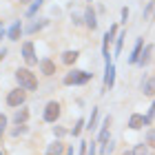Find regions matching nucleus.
Listing matches in <instances>:
<instances>
[{
    "instance_id": "1a4fd4ad",
    "label": "nucleus",
    "mask_w": 155,
    "mask_h": 155,
    "mask_svg": "<svg viewBox=\"0 0 155 155\" xmlns=\"http://www.w3.org/2000/svg\"><path fill=\"white\" fill-rule=\"evenodd\" d=\"M84 22H87V27H91V29H95L97 27V20H95V11L91 9H87V13H84Z\"/></svg>"
},
{
    "instance_id": "f8f14e48",
    "label": "nucleus",
    "mask_w": 155,
    "mask_h": 155,
    "mask_svg": "<svg viewBox=\"0 0 155 155\" xmlns=\"http://www.w3.org/2000/svg\"><path fill=\"white\" fill-rule=\"evenodd\" d=\"M109 124H111V117L104 120V124H102V131H100V144H107V140H109Z\"/></svg>"
},
{
    "instance_id": "9d476101",
    "label": "nucleus",
    "mask_w": 155,
    "mask_h": 155,
    "mask_svg": "<svg viewBox=\"0 0 155 155\" xmlns=\"http://www.w3.org/2000/svg\"><path fill=\"white\" fill-rule=\"evenodd\" d=\"M40 69H42V73H45V75H53L55 73V64L51 60H42L40 62Z\"/></svg>"
},
{
    "instance_id": "e433bc0d",
    "label": "nucleus",
    "mask_w": 155,
    "mask_h": 155,
    "mask_svg": "<svg viewBox=\"0 0 155 155\" xmlns=\"http://www.w3.org/2000/svg\"><path fill=\"white\" fill-rule=\"evenodd\" d=\"M0 155H2V153H0Z\"/></svg>"
},
{
    "instance_id": "f3484780",
    "label": "nucleus",
    "mask_w": 155,
    "mask_h": 155,
    "mask_svg": "<svg viewBox=\"0 0 155 155\" xmlns=\"http://www.w3.org/2000/svg\"><path fill=\"white\" fill-rule=\"evenodd\" d=\"M124 38H126V31H122V33H117V40H115V53H120V51H122Z\"/></svg>"
},
{
    "instance_id": "423d86ee",
    "label": "nucleus",
    "mask_w": 155,
    "mask_h": 155,
    "mask_svg": "<svg viewBox=\"0 0 155 155\" xmlns=\"http://www.w3.org/2000/svg\"><path fill=\"white\" fill-rule=\"evenodd\" d=\"M113 80H115V67H113V62H107V69H104V87L111 89L113 87Z\"/></svg>"
},
{
    "instance_id": "c9c22d12",
    "label": "nucleus",
    "mask_w": 155,
    "mask_h": 155,
    "mask_svg": "<svg viewBox=\"0 0 155 155\" xmlns=\"http://www.w3.org/2000/svg\"><path fill=\"white\" fill-rule=\"evenodd\" d=\"M0 38H2V36H0Z\"/></svg>"
},
{
    "instance_id": "393cba45",
    "label": "nucleus",
    "mask_w": 155,
    "mask_h": 155,
    "mask_svg": "<svg viewBox=\"0 0 155 155\" xmlns=\"http://www.w3.org/2000/svg\"><path fill=\"white\" fill-rule=\"evenodd\" d=\"M82 126H84V120H78V124L73 126V135H78V133L82 131Z\"/></svg>"
},
{
    "instance_id": "4be33fe9",
    "label": "nucleus",
    "mask_w": 155,
    "mask_h": 155,
    "mask_svg": "<svg viewBox=\"0 0 155 155\" xmlns=\"http://www.w3.org/2000/svg\"><path fill=\"white\" fill-rule=\"evenodd\" d=\"M97 124V109H93V113H91V122H89V129H95Z\"/></svg>"
},
{
    "instance_id": "c85d7f7f",
    "label": "nucleus",
    "mask_w": 155,
    "mask_h": 155,
    "mask_svg": "<svg viewBox=\"0 0 155 155\" xmlns=\"http://www.w3.org/2000/svg\"><path fill=\"white\" fill-rule=\"evenodd\" d=\"M87 144H89V142H82V146H80V155H87V151H89Z\"/></svg>"
},
{
    "instance_id": "c756f323",
    "label": "nucleus",
    "mask_w": 155,
    "mask_h": 155,
    "mask_svg": "<svg viewBox=\"0 0 155 155\" xmlns=\"http://www.w3.org/2000/svg\"><path fill=\"white\" fill-rule=\"evenodd\" d=\"M126 20H129V9L124 7V9H122V22H126Z\"/></svg>"
},
{
    "instance_id": "39448f33",
    "label": "nucleus",
    "mask_w": 155,
    "mask_h": 155,
    "mask_svg": "<svg viewBox=\"0 0 155 155\" xmlns=\"http://www.w3.org/2000/svg\"><path fill=\"white\" fill-rule=\"evenodd\" d=\"M58 115H60V104L58 102H49L47 109H45V120L47 122H55Z\"/></svg>"
},
{
    "instance_id": "a211bd4d",
    "label": "nucleus",
    "mask_w": 155,
    "mask_h": 155,
    "mask_svg": "<svg viewBox=\"0 0 155 155\" xmlns=\"http://www.w3.org/2000/svg\"><path fill=\"white\" fill-rule=\"evenodd\" d=\"M115 33H117V27H115V25H113V27H109L107 36H104V42H109V45H111V40L115 38Z\"/></svg>"
},
{
    "instance_id": "bb28decb",
    "label": "nucleus",
    "mask_w": 155,
    "mask_h": 155,
    "mask_svg": "<svg viewBox=\"0 0 155 155\" xmlns=\"http://www.w3.org/2000/svg\"><path fill=\"white\" fill-rule=\"evenodd\" d=\"M151 11H153V2L146 5V9H144V18H149V16H151Z\"/></svg>"
},
{
    "instance_id": "0eeeda50",
    "label": "nucleus",
    "mask_w": 155,
    "mask_h": 155,
    "mask_svg": "<svg viewBox=\"0 0 155 155\" xmlns=\"http://www.w3.org/2000/svg\"><path fill=\"white\" fill-rule=\"evenodd\" d=\"M144 124H151L144 115H131V120H129V126H131V129H142Z\"/></svg>"
},
{
    "instance_id": "5701e85b",
    "label": "nucleus",
    "mask_w": 155,
    "mask_h": 155,
    "mask_svg": "<svg viewBox=\"0 0 155 155\" xmlns=\"http://www.w3.org/2000/svg\"><path fill=\"white\" fill-rule=\"evenodd\" d=\"M27 115H29V113H27V111H20V113H16V122H18V124H25Z\"/></svg>"
},
{
    "instance_id": "a878e982",
    "label": "nucleus",
    "mask_w": 155,
    "mask_h": 155,
    "mask_svg": "<svg viewBox=\"0 0 155 155\" xmlns=\"http://www.w3.org/2000/svg\"><path fill=\"white\" fill-rule=\"evenodd\" d=\"M5 126H7V117H5V115H0V135H2Z\"/></svg>"
},
{
    "instance_id": "4468645a",
    "label": "nucleus",
    "mask_w": 155,
    "mask_h": 155,
    "mask_svg": "<svg viewBox=\"0 0 155 155\" xmlns=\"http://www.w3.org/2000/svg\"><path fill=\"white\" fill-rule=\"evenodd\" d=\"M62 151H64V144H62V142H53L47 149V155H62Z\"/></svg>"
},
{
    "instance_id": "f257e3e1",
    "label": "nucleus",
    "mask_w": 155,
    "mask_h": 155,
    "mask_svg": "<svg viewBox=\"0 0 155 155\" xmlns=\"http://www.w3.org/2000/svg\"><path fill=\"white\" fill-rule=\"evenodd\" d=\"M16 78H18V82H20V87H22V89H27V91L38 89V80H36V75H33L29 69H18Z\"/></svg>"
},
{
    "instance_id": "412c9836",
    "label": "nucleus",
    "mask_w": 155,
    "mask_h": 155,
    "mask_svg": "<svg viewBox=\"0 0 155 155\" xmlns=\"http://www.w3.org/2000/svg\"><path fill=\"white\" fill-rule=\"evenodd\" d=\"M47 22H45V20H40V22H33L31 27H29V29H27V31H29V33H33V31H38V29H42V27H45Z\"/></svg>"
},
{
    "instance_id": "6e6552de",
    "label": "nucleus",
    "mask_w": 155,
    "mask_h": 155,
    "mask_svg": "<svg viewBox=\"0 0 155 155\" xmlns=\"http://www.w3.org/2000/svg\"><path fill=\"white\" fill-rule=\"evenodd\" d=\"M142 45H144V40L140 38V40L135 42V47H133V53L129 55V62H131V64H135V62L140 60V53H142Z\"/></svg>"
},
{
    "instance_id": "2f4dec72",
    "label": "nucleus",
    "mask_w": 155,
    "mask_h": 155,
    "mask_svg": "<svg viewBox=\"0 0 155 155\" xmlns=\"http://www.w3.org/2000/svg\"><path fill=\"white\" fill-rule=\"evenodd\" d=\"M5 55H7V49H0V60H2Z\"/></svg>"
},
{
    "instance_id": "dca6fc26",
    "label": "nucleus",
    "mask_w": 155,
    "mask_h": 155,
    "mask_svg": "<svg viewBox=\"0 0 155 155\" xmlns=\"http://www.w3.org/2000/svg\"><path fill=\"white\" fill-rule=\"evenodd\" d=\"M62 60H64L67 64H71V62L78 60V51H64V53H62Z\"/></svg>"
},
{
    "instance_id": "cd10ccee",
    "label": "nucleus",
    "mask_w": 155,
    "mask_h": 155,
    "mask_svg": "<svg viewBox=\"0 0 155 155\" xmlns=\"http://www.w3.org/2000/svg\"><path fill=\"white\" fill-rule=\"evenodd\" d=\"M153 117H155V102H153V107H151V111H149V115H146V120H149V122H151Z\"/></svg>"
},
{
    "instance_id": "6ab92c4d",
    "label": "nucleus",
    "mask_w": 155,
    "mask_h": 155,
    "mask_svg": "<svg viewBox=\"0 0 155 155\" xmlns=\"http://www.w3.org/2000/svg\"><path fill=\"white\" fill-rule=\"evenodd\" d=\"M42 7V0H33V5L29 7V11H27V16H33V13H36L38 9Z\"/></svg>"
},
{
    "instance_id": "72a5a7b5",
    "label": "nucleus",
    "mask_w": 155,
    "mask_h": 155,
    "mask_svg": "<svg viewBox=\"0 0 155 155\" xmlns=\"http://www.w3.org/2000/svg\"><path fill=\"white\" fill-rule=\"evenodd\" d=\"M124 155H133V153H129V151H126V153H124Z\"/></svg>"
},
{
    "instance_id": "b1692460",
    "label": "nucleus",
    "mask_w": 155,
    "mask_h": 155,
    "mask_svg": "<svg viewBox=\"0 0 155 155\" xmlns=\"http://www.w3.org/2000/svg\"><path fill=\"white\" fill-rule=\"evenodd\" d=\"M146 142H149L151 146H155V131H149V133H146Z\"/></svg>"
},
{
    "instance_id": "7ed1b4c3",
    "label": "nucleus",
    "mask_w": 155,
    "mask_h": 155,
    "mask_svg": "<svg viewBox=\"0 0 155 155\" xmlns=\"http://www.w3.org/2000/svg\"><path fill=\"white\" fill-rule=\"evenodd\" d=\"M25 91L22 89H16V91H11L9 95H7V104H9V107H20V104L25 102Z\"/></svg>"
},
{
    "instance_id": "2eb2a0df",
    "label": "nucleus",
    "mask_w": 155,
    "mask_h": 155,
    "mask_svg": "<svg viewBox=\"0 0 155 155\" xmlns=\"http://www.w3.org/2000/svg\"><path fill=\"white\" fill-rule=\"evenodd\" d=\"M20 33H22V25H20V22H16V25H13L11 29H9V40H18V36H20Z\"/></svg>"
},
{
    "instance_id": "7c9ffc66",
    "label": "nucleus",
    "mask_w": 155,
    "mask_h": 155,
    "mask_svg": "<svg viewBox=\"0 0 155 155\" xmlns=\"http://www.w3.org/2000/svg\"><path fill=\"white\" fill-rule=\"evenodd\" d=\"M87 155H95V144L91 142V146H89V151H87Z\"/></svg>"
},
{
    "instance_id": "aec40b11",
    "label": "nucleus",
    "mask_w": 155,
    "mask_h": 155,
    "mask_svg": "<svg viewBox=\"0 0 155 155\" xmlns=\"http://www.w3.org/2000/svg\"><path fill=\"white\" fill-rule=\"evenodd\" d=\"M133 155H149V151H146V144H137L135 149H133Z\"/></svg>"
},
{
    "instance_id": "f704fd0d",
    "label": "nucleus",
    "mask_w": 155,
    "mask_h": 155,
    "mask_svg": "<svg viewBox=\"0 0 155 155\" xmlns=\"http://www.w3.org/2000/svg\"><path fill=\"white\" fill-rule=\"evenodd\" d=\"M20 2H29V0H20Z\"/></svg>"
},
{
    "instance_id": "f03ea898",
    "label": "nucleus",
    "mask_w": 155,
    "mask_h": 155,
    "mask_svg": "<svg viewBox=\"0 0 155 155\" xmlns=\"http://www.w3.org/2000/svg\"><path fill=\"white\" fill-rule=\"evenodd\" d=\"M89 78H91V73H87V71H71V73H67L64 84H84V82H89Z\"/></svg>"
},
{
    "instance_id": "473e14b6",
    "label": "nucleus",
    "mask_w": 155,
    "mask_h": 155,
    "mask_svg": "<svg viewBox=\"0 0 155 155\" xmlns=\"http://www.w3.org/2000/svg\"><path fill=\"white\" fill-rule=\"evenodd\" d=\"M0 36H2V20H0Z\"/></svg>"
},
{
    "instance_id": "9b49d317",
    "label": "nucleus",
    "mask_w": 155,
    "mask_h": 155,
    "mask_svg": "<svg viewBox=\"0 0 155 155\" xmlns=\"http://www.w3.org/2000/svg\"><path fill=\"white\" fill-rule=\"evenodd\" d=\"M142 89H144V95H155V78H149L144 84H142Z\"/></svg>"
},
{
    "instance_id": "20e7f679",
    "label": "nucleus",
    "mask_w": 155,
    "mask_h": 155,
    "mask_svg": "<svg viewBox=\"0 0 155 155\" xmlns=\"http://www.w3.org/2000/svg\"><path fill=\"white\" fill-rule=\"evenodd\" d=\"M22 58H25L27 64H36V62H38V58H36V49H33L31 42H25V45H22Z\"/></svg>"
},
{
    "instance_id": "ddd939ff",
    "label": "nucleus",
    "mask_w": 155,
    "mask_h": 155,
    "mask_svg": "<svg viewBox=\"0 0 155 155\" xmlns=\"http://www.w3.org/2000/svg\"><path fill=\"white\" fill-rule=\"evenodd\" d=\"M151 51H153V47H151V45H146V47H144V51L140 53V60H137L140 64H149V60H151Z\"/></svg>"
}]
</instances>
